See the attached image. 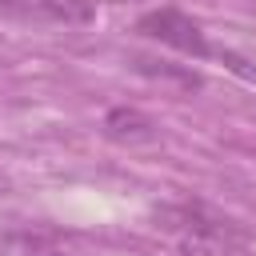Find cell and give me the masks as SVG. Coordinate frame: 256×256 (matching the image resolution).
Here are the masks:
<instances>
[{
    "label": "cell",
    "mask_w": 256,
    "mask_h": 256,
    "mask_svg": "<svg viewBox=\"0 0 256 256\" xmlns=\"http://www.w3.org/2000/svg\"><path fill=\"white\" fill-rule=\"evenodd\" d=\"M0 252L4 256H88V248L52 224H16L0 232Z\"/></svg>",
    "instance_id": "obj_3"
},
{
    "label": "cell",
    "mask_w": 256,
    "mask_h": 256,
    "mask_svg": "<svg viewBox=\"0 0 256 256\" xmlns=\"http://www.w3.org/2000/svg\"><path fill=\"white\" fill-rule=\"evenodd\" d=\"M104 136L112 144H124V148H144V144H156L160 140L156 120L144 116L140 108H112L104 116Z\"/></svg>",
    "instance_id": "obj_4"
},
{
    "label": "cell",
    "mask_w": 256,
    "mask_h": 256,
    "mask_svg": "<svg viewBox=\"0 0 256 256\" xmlns=\"http://www.w3.org/2000/svg\"><path fill=\"white\" fill-rule=\"evenodd\" d=\"M136 32L148 36V40H160V44H168V48L192 56V60H208L212 56V44L200 32V24L192 16H184L180 8H152V12H144L136 20Z\"/></svg>",
    "instance_id": "obj_1"
},
{
    "label": "cell",
    "mask_w": 256,
    "mask_h": 256,
    "mask_svg": "<svg viewBox=\"0 0 256 256\" xmlns=\"http://www.w3.org/2000/svg\"><path fill=\"white\" fill-rule=\"evenodd\" d=\"M0 12L32 28H88L96 20L92 0H0Z\"/></svg>",
    "instance_id": "obj_2"
}]
</instances>
